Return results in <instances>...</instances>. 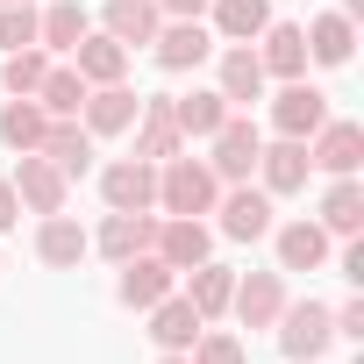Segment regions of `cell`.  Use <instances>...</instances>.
Wrapping results in <instances>:
<instances>
[{"instance_id":"1","label":"cell","mask_w":364,"mask_h":364,"mask_svg":"<svg viewBox=\"0 0 364 364\" xmlns=\"http://www.w3.org/2000/svg\"><path fill=\"white\" fill-rule=\"evenodd\" d=\"M215 193H222V178H215L200 157L178 150V157H164V164H157V208H164V215H208V208H215Z\"/></svg>"},{"instance_id":"2","label":"cell","mask_w":364,"mask_h":364,"mask_svg":"<svg viewBox=\"0 0 364 364\" xmlns=\"http://www.w3.org/2000/svg\"><path fill=\"white\" fill-rule=\"evenodd\" d=\"M272 328H279V350H286L293 364H307V357H321V350L336 343V314H328L321 300H286Z\"/></svg>"},{"instance_id":"3","label":"cell","mask_w":364,"mask_h":364,"mask_svg":"<svg viewBox=\"0 0 364 364\" xmlns=\"http://www.w3.org/2000/svg\"><path fill=\"white\" fill-rule=\"evenodd\" d=\"M100 200H107V215H150V208H157V164L114 157V164L100 171Z\"/></svg>"},{"instance_id":"4","label":"cell","mask_w":364,"mask_h":364,"mask_svg":"<svg viewBox=\"0 0 364 364\" xmlns=\"http://www.w3.org/2000/svg\"><path fill=\"white\" fill-rule=\"evenodd\" d=\"M15 200L29 208V215H65V193H72V178L43 157V150H22V164H15Z\"/></svg>"},{"instance_id":"5","label":"cell","mask_w":364,"mask_h":364,"mask_svg":"<svg viewBox=\"0 0 364 364\" xmlns=\"http://www.w3.org/2000/svg\"><path fill=\"white\" fill-rule=\"evenodd\" d=\"M208 143H215V157H208V171H215V178H229V186H236V178H250V171H257L264 136H257V122H250V114H229Z\"/></svg>"},{"instance_id":"6","label":"cell","mask_w":364,"mask_h":364,"mask_svg":"<svg viewBox=\"0 0 364 364\" xmlns=\"http://www.w3.org/2000/svg\"><path fill=\"white\" fill-rule=\"evenodd\" d=\"M272 122H279V136H314L321 122H328V93L321 86H307V79H279V93H272Z\"/></svg>"},{"instance_id":"7","label":"cell","mask_w":364,"mask_h":364,"mask_svg":"<svg viewBox=\"0 0 364 364\" xmlns=\"http://www.w3.org/2000/svg\"><path fill=\"white\" fill-rule=\"evenodd\" d=\"M150 58H157L164 72H193V65L215 58V29H208V22H157Z\"/></svg>"},{"instance_id":"8","label":"cell","mask_w":364,"mask_h":364,"mask_svg":"<svg viewBox=\"0 0 364 364\" xmlns=\"http://www.w3.org/2000/svg\"><path fill=\"white\" fill-rule=\"evenodd\" d=\"M307 157H314V164H321L328 178H350V171L364 164V129H357V122H336V114H328V122H321V129L307 136Z\"/></svg>"},{"instance_id":"9","label":"cell","mask_w":364,"mask_h":364,"mask_svg":"<svg viewBox=\"0 0 364 364\" xmlns=\"http://www.w3.org/2000/svg\"><path fill=\"white\" fill-rule=\"evenodd\" d=\"M171 272H193V264H208V250H215V236H208V222L200 215H171V222H157V243H150Z\"/></svg>"},{"instance_id":"10","label":"cell","mask_w":364,"mask_h":364,"mask_svg":"<svg viewBox=\"0 0 364 364\" xmlns=\"http://www.w3.org/2000/svg\"><path fill=\"white\" fill-rule=\"evenodd\" d=\"M215 200H222V236H236V243L272 236V193L264 186H243L236 178V193H215Z\"/></svg>"},{"instance_id":"11","label":"cell","mask_w":364,"mask_h":364,"mask_svg":"<svg viewBox=\"0 0 364 364\" xmlns=\"http://www.w3.org/2000/svg\"><path fill=\"white\" fill-rule=\"evenodd\" d=\"M86 136H122V129H136V114H143V93H129L122 79L114 86H86Z\"/></svg>"},{"instance_id":"12","label":"cell","mask_w":364,"mask_h":364,"mask_svg":"<svg viewBox=\"0 0 364 364\" xmlns=\"http://www.w3.org/2000/svg\"><path fill=\"white\" fill-rule=\"evenodd\" d=\"M229 307H236V321H243V328H272V321H279V307H286V272H250V279H236Z\"/></svg>"},{"instance_id":"13","label":"cell","mask_w":364,"mask_h":364,"mask_svg":"<svg viewBox=\"0 0 364 364\" xmlns=\"http://www.w3.org/2000/svg\"><path fill=\"white\" fill-rule=\"evenodd\" d=\"M178 150H186V136H178V122H171V93L143 100V114H136V157L143 164H164Z\"/></svg>"},{"instance_id":"14","label":"cell","mask_w":364,"mask_h":364,"mask_svg":"<svg viewBox=\"0 0 364 364\" xmlns=\"http://www.w3.org/2000/svg\"><path fill=\"white\" fill-rule=\"evenodd\" d=\"M143 314H150V343H157V350H193V336L208 328V321H200V307H193L186 293H164V300H157V307H143Z\"/></svg>"},{"instance_id":"15","label":"cell","mask_w":364,"mask_h":364,"mask_svg":"<svg viewBox=\"0 0 364 364\" xmlns=\"http://www.w3.org/2000/svg\"><path fill=\"white\" fill-rule=\"evenodd\" d=\"M257 171H264V193H300V186H307V171H314V157H307L300 136H279V143L257 150Z\"/></svg>"},{"instance_id":"16","label":"cell","mask_w":364,"mask_h":364,"mask_svg":"<svg viewBox=\"0 0 364 364\" xmlns=\"http://www.w3.org/2000/svg\"><path fill=\"white\" fill-rule=\"evenodd\" d=\"M257 43H264L257 50L264 79H307V36H300V22H264Z\"/></svg>"},{"instance_id":"17","label":"cell","mask_w":364,"mask_h":364,"mask_svg":"<svg viewBox=\"0 0 364 364\" xmlns=\"http://www.w3.org/2000/svg\"><path fill=\"white\" fill-rule=\"evenodd\" d=\"M171 279H178V272H171L157 250H143V257H129V264H122L114 293H122V307H157V300L171 293Z\"/></svg>"},{"instance_id":"18","label":"cell","mask_w":364,"mask_h":364,"mask_svg":"<svg viewBox=\"0 0 364 364\" xmlns=\"http://www.w3.org/2000/svg\"><path fill=\"white\" fill-rule=\"evenodd\" d=\"M72 72H79V79H86V86H114V79H122V72H129V50H122V43H114V36H107V29H100V36H93V29H86V36H79V43H72Z\"/></svg>"},{"instance_id":"19","label":"cell","mask_w":364,"mask_h":364,"mask_svg":"<svg viewBox=\"0 0 364 364\" xmlns=\"http://www.w3.org/2000/svg\"><path fill=\"white\" fill-rule=\"evenodd\" d=\"M229 107H250V100H264V65H257V50L250 43H229L222 50V86H215Z\"/></svg>"},{"instance_id":"20","label":"cell","mask_w":364,"mask_h":364,"mask_svg":"<svg viewBox=\"0 0 364 364\" xmlns=\"http://www.w3.org/2000/svg\"><path fill=\"white\" fill-rule=\"evenodd\" d=\"M43 157L65 171V178H79V171H93V136H86V122L79 114H65V122H50L43 129Z\"/></svg>"},{"instance_id":"21","label":"cell","mask_w":364,"mask_h":364,"mask_svg":"<svg viewBox=\"0 0 364 364\" xmlns=\"http://www.w3.org/2000/svg\"><path fill=\"white\" fill-rule=\"evenodd\" d=\"M150 243H157V222H150V215H107V222H100V236H93V250H100V257H114V264L143 257Z\"/></svg>"},{"instance_id":"22","label":"cell","mask_w":364,"mask_h":364,"mask_svg":"<svg viewBox=\"0 0 364 364\" xmlns=\"http://www.w3.org/2000/svg\"><path fill=\"white\" fill-rule=\"evenodd\" d=\"M86 250H93V236H86L72 215H43V229H36V257H43L50 272H72Z\"/></svg>"},{"instance_id":"23","label":"cell","mask_w":364,"mask_h":364,"mask_svg":"<svg viewBox=\"0 0 364 364\" xmlns=\"http://www.w3.org/2000/svg\"><path fill=\"white\" fill-rule=\"evenodd\" d=\"M157 0H107V8H100V29L122 43V50H136V43H150L157 36Z\"/></svg>"},{"instance_id":"24","label":"cell","mask_w":364,"mask_h":364,"mask_svg":"<svg viewBox=\"0 0 364 364\" xmlns=\"http://www.w3.org/2000/svg\"><path fill=\"white\" fill-rule=\"evenodd\" d=\"M236 107L215 93V86H193V93H171V122H178V136H215L222 122H229Z\"/></svg>"},{"instance_id":"25","label":"cell","mask_w":364,"mask_h":364,"mask_svg":"<svg viewBox=\"0 0 364 364\" xmlns=\"http://www.w3.org/2000/svg\"><path fill=\"white\" fill-rule=\"evenodd\" d=\"M300 36H307V58H314V65H350V50H357V22H350L343 8H336V15H314Z\"/></svg>"},{"instance_id":"26","label":"cell","mask_w":364,"mask_h":364,"mask_svg":"<svg viewBox=\"0 0 364 364\" xmlns=\"http://www.w3.org/2000/svg\"><path fill=\"white\" fill-rule=\"evenodd\" d=\"M208 15H215V36H229V43H257L264 22H272V0H208Z\"/></svg>"},{"instance_id":"27","label":"cell","mask_w":364,"mask_h":364,"mask_svg":"<svg viewBox=\"0 0 364 364\" xmlns=\"http://www.w3.org/2000/svg\"><path fill=\"white\" fill-rule=\"evenodd\" d=\"M328 257V229L321 222H286L279 229V272H314Z\"/></svg>"},{"instance_id":"28","label":"cell","mask_w":364,"mask_h":364,"mask_svg":"<svg viewBox=\"0 0 364 364\" xmlns=\"http://www.w3.org/2000/svg\"><path fill=\"white\" fill-rule=\"evenodd\" d=\"M86 29H93V15L79 8V0H50V8L36 15V43H43V50H72Z\"/></svg>"},{"instance_id":"29","label":"cell","mask_w":364,"mask_h":364,"mask_svg":"<svg viewBox=\"0 0 364 364\" xmlns=\"http://www.w3.org/2000/svg\"><path fill=\"white\" fill-rule=\"evenodd\" d=\"M229 293H236V272L229 264H193V279H186V300L200 307V321H215V314H229Z\"/></svg>"},{"instance_id":"30","label":"cell","mask_w":364,"mask_h":364,"mask_svg":"<svg viewBox=\"0 0 364 364\" xmlns=\"http://www.w3.org/2000/svg\"><path fill=\"white\" fill-rule=\"evenodd\" d=\"M36 107H43L50 122L79 114V107H86V79H79L72 65H50V72H43V86H36Z\"/></svg>"},{"instance_id":"31","label":"cell","mask_w":364,"mask_h":364,"mask_svg":"<svg viewBox=\"0 0 364 364\" xmlns=\"http://www.w3.org/2000/svg\"><path fill=\"white\" fill-rule=\"evenodd\" d=\"M321 229H328V236H357V229H364V193H357V178H336V186L321 193Z\"/></svg>"},{"instance_id":"32","label":"cell","mask_w":364,"mask_h":364,"mask_svg":"<svg viewBox=\"0 0 364 364\" xmlns=\"http://www.w3.org/2000/svg\"><path fill=\"white\" fill-rule=\"evenodd\" d=\"M43 72H50L43 43H29V50H8V65H0V93H15V100H36Z\"/></svg>"},{"instance_id":"33","label":"cell","mask_w":364,"mask_h":364,"mask_svg":"<svg viewBox=\"0 0 364 364\" xmlns=\"http://www.w3.org/2000/svg\"><path fill=\"white\" fill-rule=\"evenodd\" d=\"M43 129H50V114L36 100H8V107H0V136H8V150H43Z\"/></svg>"},{"instance_id":"34","label":"cell","mask_w":364,"mask_h":364,"mask_svg":"<svg viewBox=\"0 0 364 364\" xmlns=\"http://www.w3.org/2000/svg\"><path fill=\"white\" fill-rule=\"evenodd\" d=\"M186 364H243V343H236V336H222V328H200V336H193V350H186Z\"/></svg>"},{"instance_id":"35","label":"cell","mask_w":364,"mask_h":364,"mask_svg":"<svg viewBox=\"0 0 364 364\" xmlns=\"http://www.w3.org/2000/svg\"><path fill=\"white\" fill-rule=\"evenodd\" d=\"M36 43V8L15 0V8H0V50H29Z\"/></svg>"},{"instance_id":"36","label":"cell","mask_w":364,"mask_h":364,"mask_svg":"<svg viewBox=\"0 0 364 364\" xmlns=\"http://www.w3.org/2000/svg\"><path fill=\"white\" fill-rule=\"evenodd\" d=\"M328 314H336V336L364 343V300H343V307H328Z\"/></svg>"},{"instance_id":"37","label":"cell","mask_w":364,"mask_h":364,"mask_svg":"<svg viewBox=\"0 0 364 364\" xmlns=\"http://www.w3.org/2000/svg\"><path fill=\"white\" fill-rule=\"evenodd\" d=\"M157 15H164V22H200L208 0H157Z\"/></svg>"},{"instance_id":"38","label":"cell","mask_w":364,"mask_h":364,"mask_svg":"<svg viewBox=\"0 0 364 364\" xmlns=\"http://www.w3.org/2000/svg\"><path fill=\"white\" fill-rule=\"evenodd\" d=\"M22 222V200H15V186H8V178H0V236H8Z\"/></svg>"},{"instance_id":"39","label":"cell","mask_w":364,"mask_h":364,"mask_svg":"<svg viewBox=\"0 0 364 364\" xmlns=\"http://www.w3.org/2000/svg\"><path fill=\"white\" fill-rule=\"evenodd\" d=\"M157 364H186V350H164V357H157Z\"/></svg>"},{"instance_id":"40","label":"cell","mask_w":364,"mask_h":364,"mask_svg":"<svg viewBox=\"0 0 364 364\" xmlns=\"http://www.w3.org/2000/svg\"><path fill=\"white\" fill-rule=\"evenodd\" d=\"M0 8H15V0H0Z\"/></svg>"},{"instance_id":"41","label":"cell","mask_w":364,"mask_h":364,"mask_svg":"<svg viewBox=\"0 0 364 364\" xmlns=\"http://www.w3.org/2000/svg\"><path fill=\"white\" fill-rule=\"evenodd\" d=\"M307 364H321V357H307Z\"/></svg>"}]
</instances>
